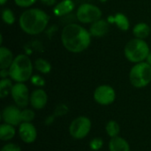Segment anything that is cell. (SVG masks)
Returning <instances> with one entry per match:
<instances>
[{
  "mask_svg": "<svg viewBox=\"0 0 151 151\" xmlns=\"http://www.w3.org/2000/svg\"><path fill=\"white\" fill-rule=\"evenodd\" d=\"M91 37L89 31L77 23L65 26L61 32V42L65 49L72 53L86 50L91 43Z\"/></svg>",
  "mask_w": 151,
  "mask_h": 151,
  "instance_id": "obj_1",
  "label": "cell"
},
{
  "mask_svg": "<svg viewBox=\"0 0 151 151\" xmlns=\"http://www.w3.org/2000/svg\"><path fill=\"white\" fill-rule=\"evenodd\" d=\"M50 21V16L39 8H28L19 18V25L23 32L30 35L42 33Z\"/></svg>",
  "mask_w": 151,
  "mask_h": 151,
  "instance_id": "obj_2",
  "label": "cell"
},
{
  "mask_svg": "<svg viewBox=\"0 0 151 151\" xmlns=\"http://www.w3.org/2000/svg\"><path fill=\"white\" fill-rule=\"evenodd\" d=\"M34 64L29 57L26 54H19L9 67V77L15 82H22L30 81L33 75Z\"/></svg>",
  "mask_w": 151,
  "mask_h": 151,
  "instance_id": "obj_3",
  "label": "cell"
},
{
  "mask_svg": "<svg viewBox=\"0 0 151 151\" xmlns=\"http://www.w3.org/2000/svg\"><path fill=\"white\" fill-rule=\"evenodd\" d=\"M150 52V46L143 39L134 38L131 39L125 46L124 54L126 58L134 64L143 62L147 59Z\"/></svg>",
  "mask_w": 151,
  "mask_h": 151,
  "instance_id": "obj_4",
  "label": "cell"
},
{
  "mask_svg": "<svg viewBox=\"0 0 151 151\" xmlns=\"http://www.w3.org/2000/svg\"><path fill=\"white\" fill-rule=\"evenodd\" d=\"M129 81L133 87L143 88L151 82V65L143 61L134 64L129 73Z\"/></svg>",
  "mask_w": 151,
  "mask_h": 151,
  "instance_id": "obj_5",
  "label": "cell"
},
{
  "mask_svg": "<svg viewBox=\"0 0 151 151\" xmlns=\"http://www.w3.org/2000/svg\"><path fill=\"white\" fill-rule=\"evenodd\" d=\"M92 128L91 119L86 116L75 118L69 125V134L74 140H83L88 135Z\"/></svg>",
  "mask_w": 151,
  "mask_h": 151,
  "instance_id": "obj_6",
  "label": "cell"
},
{
  "mask_svg": "<svg viewBox=\"0 0 151 151\" xmlns=\"http://www.w3.org/2000/svg\"><path fill=\"white\" fill-rule=\"evenodd\" d=\"M103 12L99 7L93 4L84 3L81 4L76 12L78 20L83 24H92L102 18Z\"/></svg>",
  "mask_w": 151,
  "mask_h": 151,
  "instance_id": "obj_7",
  "label": "cell"
},
{
  "mask_svg": "<svg viewBox=\"0 0 151 151\" xmlns=\"http://www.w3.org/2000/svg\"><path fill=\"white\" fill-rule=\"evenodd\" d=\"M11 96L15 105L20 109L27 108L29 104L30 94L27 86L22 82H15L11 91Z\"/></svg>",
  "mask_w": 151,
  "mask_h": 151,
  "instance_id": "obj_8",
  "label": "cell"
},
{
  "mask_svg": "<svg viewBox=\"0 0 151 151\" xmlns=\"http://www.w3.org/2000/svg\"><path fill=\"white\" fill-rule=\"evenodd\" d=\"M94 100L96 104L103 106H108L112 104L116 100V91L110 85H100L98 86L93 94Z\"/></svg>",
  "mask_w": 151,
  "mask_h": 151,
  "instance_id": "obj_9",
  "label": "cell"
},
{
  "mask_svg": "<svg viewBox=\"0 0 151 151\" xmlns=\"http://www.w3.org/2000/svg\"><path fill=\"white\" fill-rule=\"evenodd\" d=\"M18 134L24 143L31 144L37 139V129L32 122H21L18 127Z\"/></svg>",
  "mask_w": 151,
  "mask_h": 151,
  "instance_id": "obj_10",
  "label": "cell"
},
{
  "mask_svg": "<svg viewBox=\"0 0 151 151\" xmlns=\"http://www.w3.org/2000/svg\"><path fill=\"white\" fill-rule=\"evenodd\" d=\"M21 110L17 105H8L2 111L3 123L19 127L21 123Z\"/></svg>",
  "mask_w": 151,
  "mask_h": 151,
  "instance_id": "obj_11",
  "label": "cell"
},
{
  "mask_svg": "<svg viewBox=\"0 0 151 151\" xmlns=\"http://www.w3.org/2000/svg\"><path fill=\"white\" fill-rule=\"evenodd\" d=\"M48 103V95L42 88H36L30 94L29 104L34 110L39 111L43 109Z\"/></svg>",
  "mask_w": 151,
  "mask_h": 151,
  "instance_id": "obj_12",
  "label": "cell"
},
{
  "mask_svg": "<svg viewBox=\"0 0 151 151\" xmlns=\"http://www.w3.org/2000/svg\"><path fill=\"white\" fill-rule=\"evenodd\" d=\"M110 30V23L108 20L100 19L93 22L89 27V33L92 37H104Z\"/></svg>",
  "mask_w": 151,
  "mask_h": 151,
  "instance_id": "obj_13",
  "label": "cell"
},
{
  "mask_svg": "<svg viewBox=\"0 0 151 151\" xmlns=\"http://www.w3.org/2000/svg\"><path fill=\"white\" fill-rule=\"evenodd\" d=\"M107 20L110 24L114 23L122 31H127L130 27V22L128 18L122 12H118L114 16L110 15Z\"/></svg>",
  "mask_w": 151,
  "mask_h": 151,
  "instance_id": "obj_14",
  "label": "cell"
},
{
  "mask_svg": "<svg viewBox=\"0 0 151 151\" xmlns=\"http://www.w3.org/2000/svg\"><path fill=\"white\" fill-rule=\"evenodd\" d=\"M108 148L109 151H131L128 142L119 135L114 138H111Z\"/></svg>",
  "mask_w": 151,
  "mask_h": 151,
  "instance_id": "obj_15",
  "label": "cell"
},
{
  "mask_svg": "<svg viewBox=\"0 0 151 151\" xmlns=\"http://www.w3.org/2000/svg\"><path fill=\"white\" fill-rule=\"evenodd\" d=\"M75 4L73 0H62L54 8V13L56 16H63L68 14L73 11Z\"/></svg>",
  "mask_w": 151,
  "mask_h": 151,
  "instance_id": "obj_16",
  "label": "cell"
},
{
  "mask_svg": "<svg viewBox=\"0 0 151 151\" xmlns=\"http://www.w3.org/2000/svg\"><path fill=\"white\" fill-rule=\"evenodd\" d=\"M14 60L11 50L4 46L0 47V69H9Z\"/></svg>",
  "mask_w": 151,
  "mask_h": 151,
  "instance_id": "obj_17",
  "label": "cell"
},
{
  "mask_svg": "<svg viewBox=\"0 0 151 151\" xmlns=\"http://www.w3.org/2000/svg\"><path fill=\"white\" fill-rule=\"evenodd\" d=\"M16 127L10 125V124H6V123H3L0 126V140L3 142H10L12 141L15 135H16Z\"/></svg>",
  "mask_w": 151,
  "mask_h": 151,
  "instance_id": "obj_18",
  "label": "cell"
},
{
  "mask_svg": "<svg viewBox=\"0 0 151 151\" xmlns=\"http://www.w3.org/2000/svg\"><path fill=\"white\" fill-rule=\"evenodd\" d=\"M151 31V27H150L145 22H140L137 23L133 27V34L135 38L143 39L145 40L147 37H149Z\"/></svg>",
  "mask_w": 151,
  "mask_h": 151,
  "instance_id": "obj_19",
  "label": "cell"
},
{
  "mask_svg": "<svg viewBox=\"0 0 151 151\" xmlns=\"http://www.w3.org/2000/svg\"><path fill=\"white\" fill-rule=\"evenodd\" d=\"M34 67L36 71H38L39 73H41L42 74H48L51 71L50 63L48 60H46L44 58H41L35 60Z\"/></svg>",
  "mask_w": 151,
  "mask_h": 151,
  "instance_id": "obj_20",
  "label": "cell"
},
{
  "mask_svg": "<svg viewBox=\"0 0 151 151\" xmlns=\"http://www.w3.org/2000/svg\"><path fill=\"white\" fill-rule=\"evenodd\" d=\"M105 132L110 138H114L119 135L120 134V126L115 120H110L106 123Z\"/></svg>",
  "mask_w": 151,
  "mask_h": 151,
  "instance_id": "obj_21",
  "label": "cell"
},
{
  "mask_svg": "<svg viewBox=\"0 0 151 151\" xmlns=\"http://www.w3.org/2000/svg\"><path fill=\"white\" fill-rule=\"evenodd\" d=\"M12 79H1L0 81V97L5 98L8 95H11V91L12 88Z\"/></svg>",
  "mask_w": 151,
  "mask_h": 151,
  "instance_id": "obj_22",
  "label": "cell"
},
{
  "mask_svg": "<svg viewBox=\"0 0 151 151\" xmlns=\"http://www.w3.org/2000/svg\"><path fill=\"white\" fill-rule=\"evenodd\" d=\"M2 19H3V21L7 25H12L15 22L14 13L9 8H4L2 11Z\"/></svg>",
  "mask_w": 151,
  "mask_h": 151,
  "instance_id": "obj_23",
  "label": "cell"
},
{
  "mask_svg": "<svg viewBox=\"0 0 151 151\" xmlns=\"http://www.w3.org/2000/svg\"><path fill=\"white\" fill-rule=\"evenodd\" d=\"M21 122H32L35 118V112L32 109L24 108L21 110Z\"/></svg>",
  "mask_w": 151,
  "mask_h": 151,
  "instance_id": "obj_24",
  "label": "cell"
},
{
  "mask_svg": "<svg viewBox=\"0 0 151 151\" xmlns=\"http://www.w3.org/2000/svg\"><path fill=\"white\" fill-rule=\"evenodd\" d=\"M104 140L101 137H95L89 142V149L93 151L100 150L104 147Z\"/></svg>",
  "mask_w": 151,
  "mask_h": 151,
  "instance_id": "obj_25",
  "label": "cell"
},
{
  "mask_svg": "<svg viewBox=\"0 0 151 151\" xmlns=\"http://www.w3.org/2000/svg\"><path fill=\"white\" fill-rule=\"evenodd\" d=\"M30 81L34 86H36V87H43L45 85V80L41 75H38V74L32 75Z\"/></svg>",
  "mask_w": 151,
  "mask_h": 151,
  "instance_id": "obj_26",
  "label": "cell"
},
{
  "mask_svg": "<svg viewBox=\"0 0 151 151\" xmlns=\"http://www.w3.org/2000/svg\"><path fill=\"white\" fill-rule=\"evenodd\" d=\"M15 4L17 6L21 7V8H28L35 4L37 0H14Z\"/></svg>",
  "mask_w": 151,
  "mask_h": 151,
  "instance_id": "obj_27",
  "label": "cell"
},
{
  "mask_svg": "<svg viewBox=\"0 0 151 151\" xmlns=\"http://www.w3.org/2000/svg\"><path fill=\"white\" fill-rule=\"evenodd\" d=\"M0 151H21V148L16 143L7 142L1 148Z\"/></svg>",
  "mask_w": 151,
  "mask_h": 151,
  "instance_id": "obj_28",
  "label": "cell"
},
{
  "mask_svg": "<svg viewBox=\"0 0 151 151\" xmlns=\"http://www.w3.org/2000/svg\"><path fill=\"white\" fill-rule=\"evenodd\" d=\"M40 2L47 6H53L56 4L57 0H40Z\"/></svg>",
  "mask_w": 151,
  "mask_h": 151,
  "instance_id": "obj_29",
  "label": "cell"
},
{
  "mask_svg": "<svg viewBox=\"0 0 151 151\" xmlns=\"http://www.w3.org/2000/svg\"><path fill=\"white\" fill-rule=\"evenodd\" d=\"M0 77H1V79H5V78L9 77V70L8 69H1Z\"/></svg>",
  "mask_w": 151,
  "mask_h": 151,
  "instance_id": "obj_30",
  "label": "cell"
},
{
  "mask_svg": "<svg viewBox=\"0 0 151 151\" xmlns=\"http://www.w3.org/2000/svg\"><path fill=\"white\" fill-rule=\"evenodd\" d=\"M146 62H147V63H149V64H150V65H151V51H150V52L149 56L147 57Z\"/></svg>",
  "mask_w": 151,
  "mask_h": 151,
  "instance_id": "obj_31",
  "label": "cell"
},
{
  "mask_svg": "<svg viewBox=\"0 0 151 151\" xmlns=\"http://www.w3.org/2000/svg\"><path fill=\"white\" fill-rule=\"evenodd\" d=\"M8 0H0V4H1V5H4L5 4H6V2H7Z\"/></svg>",
  "mask_w": 151,
  "mask_h": 151,
  "instance_id": "obj_32",
  "label": "cell"
},
{
  "mask_svg": "<svg viewBox=\"0 0 151 151\" xmlns=\"http://www.w3.org/2000/svg\"><path fill=\"white\" fill-rule=\"evenodd\" d=\"M102 3H104V2H106V1H108V0H100Z\"/></svg>",
  "mask_w": 151,
  "mask_h": 151,
  "instance_id": "obj_33",
  "label": "cell"
},
{
  "mask_svg": "<svg viewBox=\"0 0 151 151\" xmlns=\"http://www.w3.org/2000/svg\"><path fill=\"white\" fill-rule=\"evenodd\" d=\"M150 27H151V26H150Z\"/></svg>",
  "mask_w": 151,
  "mask_h": 151,
  "instance_id": "obj_34",
  "label": "cell"
}]
</instances>
